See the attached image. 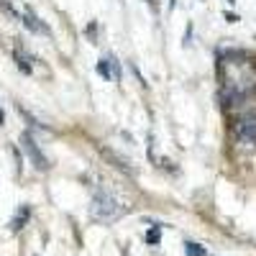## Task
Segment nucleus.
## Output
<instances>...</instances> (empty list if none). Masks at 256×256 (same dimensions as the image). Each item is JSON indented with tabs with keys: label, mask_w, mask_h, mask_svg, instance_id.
I'll list each match as a JSON object with an SVG mask.
<instances>
[{
	"label": "nucleus",
	"mask_w": 256,
	"mask_h": 256,
	"mask_svg": "<svg viewBox=\"0 0 256 256\" xmlns=\"http://www.w3.org/2000/svg\"><path fill=\"white\" fill-rule=\"evenodd\" d=\"M148 241L156 244V241H159V233H156V230H152V233H148Z\"/></svg>",
	"instance_id": "8"
},
{
	"label": "nucleus",
	"mask_w": 256,
	"mask_h": 256,
	"mask_svg": "<svg viewBox=\"0 0 256 256\" xmlns=\"http://www.w3.org/2000/svg\"><path fill=\"white\" fill-rule=\"evenodd\" d=\"M108 64H110L108 59H100V62H98V72H100L102 77H110V67H108Z\"/></svg>",
	"instance_id": "7"
},
{
	"label": "nucleus",
	"mask_w": 256,
	"mask_h": 256,
	"mask_svg": "<svg viewBox=\"0 0 256 256\" xmlns=\"http://www.w3.org/2000/svg\"><path fill=\"white\" fill-rule=\"evenodd\" d=\"M228 3H233V0H228Z\"/></svg>",
	"instance_id": "9"
},
{
	"label": "nucleus",
	"mask_w": 256,
	"mask_h": 256,
	"mask_svg": "<svg viewBox=\"0 0 256 256\" xmlns=\"http://www.w3.org/2000/svg\"><path fill=\"white\" fill-rule=\"evenodd\" d=\"M24 24H26V26H28L31 31H46L44 26L38 24V18H36V16H34V13H31L28 8H26V16H24Z\"/></svg>",
	"instance_id": "5"
},
{
	"label": "nucleus",
	"mask_w": 256,
	"mask_h": 256,
	"mask_svg": "<svg viewBox=\"0 0 256 256\" xmlns=\"http://www.w3.org/2000/svg\"><path fill=\"white\" fill-rule=\"evenodd\" d=\"M184 251H187L190 256H208V254H205V248H200L198 244H192V241H187V244H184Z\"/></svg>",
	"instance_id": "6"
},
{
	"label": "nucleus",
	"mask_w": 256,
	"mask_h": 256,
	"mask_svg": "<svg viewBox=\"0 0 256 256\" xmlns=\"http://www.w3.org/2000/svg\"><path fill=\"white\" fill-rule=\"evenodd\" d=\"M236 136H238L244 144L256 146V116H248V118L238 120V126H236Z\"/></svg>",
	"instance_id": "3"
},
{
	"label": "nucleus",
	"mask_w": 256,
	"mask_h": 256,
	"mask_svg": "<svg viewBox=\"0 0 256 256\" xmlns=\"http://www.w3.org/2000/svg\"><path fill=\"white\" fill-rule=\"evenodd\" d=\"M128 208L113 195V192H95V198H92V205H90V216L92 220L98 223H116L123 212Z\"/></svg>",
	"instance_id": "1"
},
{
	"label": "nucleus",
	"mask_w": 256,
	"mask_h": 256,
	"mask_svg": "<svg viewBox=\"0 0 256 256\" xmlns=\"http://www.w3.org/2000/svg\"><path fill=\"white\" fill-rule=\"evenodd\" d=\"M226 84L233 92H251L256 88V70L246 62L238 64H228V72H226Z\"/></svg>",
	"instance_id": "2"
},
{
	"label": "nucleus",
	"mask_w": 256,
	"mask_h": 256,
	"mask_svg": "<svg viewBox=\"0 0 256 256\" xmlns=\"http://www.w3.org/2000/svg\"><path fill=\"white\" fill-rule=\"evenodd\" d=\"M24 146H26V152L31 154V159H34V164L38 166V169H46L49 164H46V159H44V154L38 152V146L34 144V138L28 136V134H24Z\"/></svg>",
	"instance_id": "4"
}]
</instances>
